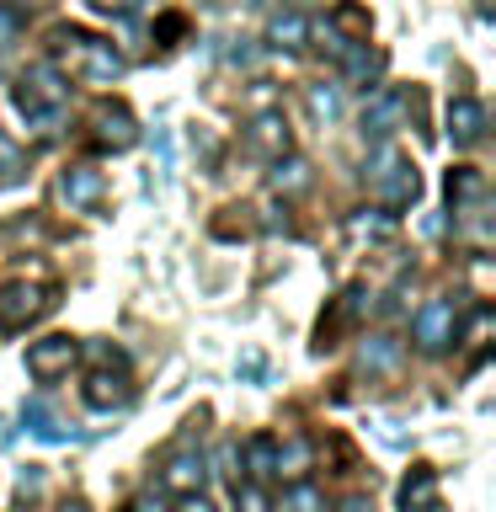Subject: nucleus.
Returning <instances> with one entry per match:
<instances>
[{"label": "nucleus", "instance_id": "nucleus-1", "mask_svg": "<svg viewBox=\"0 0 496 512\" xmlns=\"http://www.w3.org/2000/svg\"><path fill=\"white\" fill-rule=\"evenodd\" d=\"M363 171H368V182H374V192L390 208H406V203H416V192H422V176H416V166L400 160L395 144H379L374 160H368Z\"/></svg>", "mask_w": 496, "mask_h": 512}, {"label": "nucleus", "instance_id": "nucleus-2", "mask_svg": "<svg viewBox=\"0 0 496 512\" xmlns=\"http://www.w3.org/2000/svg\"><path fill=\"white\" fill-rule=\"evenodd\" d=\"M43 310H54V288L48 283H27V278H16L6 294H0V326L6 331H22L32 326Z\"/></svg>", "mask_w": 496, "mask_h": 512}, {"label": "nucleus", "instance_id": "nucleus-3", "mask_svg": "<svg viewBox=\"0 0 496 512\" xmlns=\"http://www.w3.org/2000/svg\"><path fill=\"white\" fill-rule=\"evenodd\" d=\"M411 336H416V347H422V352H443L459 336L454 299H427L422 310H416V320H411Z\"/></svg>", "mask_w": 496, "mask_h": 512}, {"label": "nucleus", "instance_id": "nucleus-4", "mask_svg": "<svg viewBox=\"0 0 496 512\" xmlns=\"http://www.w3.org/2000/svg\"><path fill=\"white\" fill-rule=\"evenodd\" d=\"M80 358V342L75 336H43V342L27 347V374L32 379H64Z\"/></svg>", "mask_w": 496, "mask_h": 512}, {"label": "nucleus", "instance_id": "nucleus-5", "mask_svg": "<svg viewBox=\"0 0 496 512\" xmlns=\"http://www.w3.org/2000/svg\"><path fill=\"white\" fill-rule=\"evenodd\" d=\"M80 395H86L91 411H123L134 400V384H128V374H112V368H91Z\"/></svg>", "mask_w": 496, "mask_h": 512}, {"label": "nucleus", "instance_id": "nucleus-6", "mask_svg": "<svg viewBox=\"0 0 496 512\" xmlns=\"http://www.w3.org/2000/svg\"><path fill=\"white\" fill-rule=\"evenodd\" d=\"M246 144H251L256 155H272V160L288 155V144H294V134H288V118H283V112H272V107H262V112L246 123Z\"/></svg>", "mask_w": 496, "mask_h": 512}, {"label": "nucleus", "instance_id": "nucleus-7", "mask_svg": "<svg viewBox=\"0 0 496 512\" xmlns=\"http://www.w3.org/2000/svg\"><path fill=\"white\" fill-rule=\"evenodd\" d=\"M448 139H454L459 150H470V144L486 139V102L454 96V102H448Z\"/></svg>", "mask_w": 496, "mask_h": 512}, {"label": "nucleus", "instance_id": "nucleus-8", "mask_svg": "<svg viewBox=\"0 0 496 512\" xmlns=\"http://www.w3.org/2000/svg\"><path fill=\"white\" fill-rule=\"evenodd\" d=\"M96 144L102 150H134L139 144V123L128 107H96Z\"/></svg>", "mask_w": 496, "mask_h": 512}, {"label": "nucleus", "instance_id": "nucleus-9", "mask_svg": "<svg viewBox=\"0 0 496 512\" xmlns=\"http://www.w3.org/2000/svg\"><path fill=\"white\" fill-rule=\"evenodd\" d=\"M203 480H208V464H203V454H171L166 459V470H160V486L166 491H176V496H192V491H203Z\"/></svg>", "mask_w": 496, "mask_h": 512}, {"label": "nucleus", "instance_id": "nucleus-10", "mask_svg": "<svg viewBox=\"0 0 496 512\" xmlns=\"http://www.w3.org/2000/svg\"><path fill=\"white\" fill-rule=\"evenodd\" d=\"M102 192H107V176L96 171V166H70V171L59 176V198L70 203V208H91Z\"/></svg>", "mask_w": 496, "mask_h": 512}, {"label": "nucleus", "instance_id": "nucleus-11", "mask_svg": "<svg viewBox=\"0 0 496 512\" xmlns=\"http://www.w3.org/2000/svg\"><path fill=\"white\" fill-rule=\"evenodd\" d=\"M427 502H438V470L432 464H411V475L400 480V512H416Z\"/></svg>", "mask_w": 496, "mask_h": 512}, {"label": "nucleus", "instance_id": "nucleus-12", "mask_svg": "<svg viewBox=\"0 0 496 512\" xmlns=\"http://www.w3.org/2000/svg\"><path fill=\"white\" fill-rule=\"evenodd\" d=\"M310 459H315L310 438H288L278 454H272V480H304L310 475Z\"/></svg>", "mask_w": 496, "mask_h": 512}, {"label": "nucleus", "instance_id": "nucleus-13", "mask_svg": "<svg viewBox=\"0 0 496 512\" xmlns=\"http://www.w3.org/2000/svg\"><path fill=\"white\" fill-rule=\"evenodd\" d=\"M363 310H368V294H363V288H347L342 304L331 310V320H320V347H336V331L352 326V320H358Z\"/></svg>", "mask_w": 496, "mask_h": 512}, {"label": "nucleus", "instance_id": "nucleus-14", "mask_svg": "<svg viewBox=\"0 0 496 512\" xmlns=\"http://www.w3.org/2000/svg\"><path fill=\"white\" fill-rule=\"evenodd\" d=\"M480 198H486V171H475V166H454V171H448V203H454V208H475Z\"/></svg>", "mask_w": 496, "mask_h": 512}, {"label": "nucleus", "instance_id": "nucleus-15", "mask_svg": "<svg viewBox=\"0 0 496 512\" xmlns=\"http://www.w3.org/2000/svg\"><path fill=\"white\" fill-rule=\"evenodd\" d=\"M267 43L272 48H304V43H310V22H304L299 11H278V16H272V27H267Z\"/></svg>", "mask_w": 496, "mask_h": 512}, {"label": "nucleus", "instance_id": "nucleus-16", "mask_svg": "<svg viewBox=\"0 0 496 512\" xmlns=\"http://www.w3.org/2000/svg\"><path fill=\"white\" fill-rule=\"evenodd\" d=\"M400 107H406V102H400L395 91H379L374 102L363 107V128H368V134H374V139H384V134H390V128H395V118H400Z\"/></svg>", "mask_w": 496, "mask_h": 512}, {"label": "nucleus", "instance_id": "nucleus-17", "mask_svg": "<svg viewBox=\"0 0 496 512\" xmlns=\"http://www.w3.org/2000/svg\"><path fill=\"white\" fill-rule=\"evenodd\" d=\"M22 422H27L32 438H43V443H64V438H70V432L54 422V411H48L43 400H27V406H22Z\"/></svg>", "mask_w": 496, "mask_h": 512}, {"label": "nucleus", "instance_id": "nucleus-18", "mask_svg": "<svg viewBox=\"0 0 496 512\" xmlns=\"http://www.w3.org/2000/svg\"><path fill=\"white\" fill-rule=\"evenodd\" d=\"M272 454H278V443H272L267 432H256V438L246 443V475L256 480V486H267V480H272Z\"/></svg>", "mask_w": 496, "mask_h": 512}, {"label": "nucleus", "instance_id": "nucleus-19", "mask_svg": "<svg viewBox=\"0 0 496 512\" xmlns=\"http://www.w3.org/2000/svg\"><path fill=\"white\" fill-rule=\"evenodd\" d=\"M358 368H363V374H384V368H395V336H368L363 352H358Z\"/></svg>", "mask_w": 496, "mask_h": 512}, {"label": "nucleus", "instance_id": "nucleus-20", "mask_svg": "<svg viewBox=\"0 0 496 512\" xmlns=\"http://www.w3.org/2000/svg\"><path fill=\"white\" fill-rule=\"evenodd\" d=\"M272 187H278V192H304V187H310V166L294 160V155H278V166H272Z\"/></svg>", "mask_w": 496, "mask_h": 512}, {"label": "nucleus", "instance_id": "nucleus-21", "mask_svg": "<svg viewBox=\"0 0 496 512\" xmlns=\"http://www.w3.org/2000/svg\"><path fill=\"white\" fill-rule=\"evenodd\" d=\"M331 32H347V38H358V43H368V11L363 6H331Z\"/></svg>", "mask_w": 496, "mask_h": 512}, {"label": "nucleus", "instance_id": "nucleus-22", "mask_svg": "<svg viewBox=\"0 0 496 512\" xmlns=\"http://www.w3.org/2000/svg\"><path fill=\"white\" fill-rule=\"evenodd\" d=\"M342 64H347V75L352 80H363V86H368V80H374L379 70H384V54H374V48H347V54H342Z\"/></svg>", "mask_w": 496, "mask_h": 512}, {"label": "nucleus", "instance_id": "nucleus-23", "mask_svg": "<svg viewBox=\"0 0 496 512\" xmlns=\"http://www.w3.org/2000/svg\"><path fill=\"white\" fill-rule=\"evenodd\" d=\"M352 235L358 240H390L395 235V214H358L352 219Z\"/></svg>", "mask_w": 496, "mask_h": 512}, {"label": "nucleus", "instance_id": "nucleus-24", "mask_svg": "<svg viewBox=\"0 0 496 512\" xmlns=\"http://www.w3.org/2000/svg\"><path fill=\"white\" fill-rule=\"evenodd\" d=\"M326 502H320V491L310 486V480H294L288 486V496H283V512H320Z\"/></svg>", "mask_w": 496, "mask_h": 512}, {"label": "nucleus", "instance_id": "nucleus-25", "mask_svg": "<svg viewBox=\"0 0 496 512\" xmlns=\"http://www.w3.org/2000/svg\"><path fill=\"white\" fill-rule=\"evenodd\" d=\"M235 512H272V496H267V486H256V480H246V486H235Z\"/></svg>", "mask_w": 496, "mask_h": 512}, {"label": "nucleus", "instance_id": "nucleus-26", "mask_svg": "<svg viewBox=\"0 0 496 512\" xmlns=\"http://www.w3.org/2000/svg\"><path fill=\"white\" fill-rule=\"evenodd\" d=\"M310 112H315L320 123H331L336 112H342V102H336V91H331V86H310Z\"/></svg>", "mask_w": 496, "mask_h": 512}, {"label": "nucleus", "instance_id": "nucleus-27", "mask_svg": "<svg viewBox=\"0 0 496 512\" xmlns=\"http://www.w3.org/2000/svg\"><path fill=\"white\" fill-rule=\"evenodd\" d=\"M486 331H491V304H480V310H475V320H470V331H464V342H486Z\"/></svg>", "mask_w": 496, "mask_h": 512}, {"label": "nucleus", "instance_id": "nucleus-28", "mask_svg": "<svg viewBox=\"0 0 496 512\" xmlns=\"http://www.w3.org/2000/svg\"><path fill=\"white\" fill-rule=\"evenodd\" d=\"M16 32H22V16H16L11 6H0V48H11Z\"/></svg>", "mask_w": 496, "mask_h": 512}, {"label": "nucleus", "instance_id": "nucleus-29", "mask_svg": "<svg viewBox=\"0 0 496 512\" xmlns=\"http://www.w3.org/2000/svg\"><path fill=\"white\" fill-rule=\"evenodd\" d=\"M246 230H251L246 219H240V224H235V219H214V235H219V240H235V235H246Z\"/></svg>", "mask_w": 496, "mask_h": 512}, {"label": "nucleus", "instance_id": "nucleus-30", "mask_svg": "<svg viewBox=\"0 0 496 512\" xmlns=\"http://www.w3.org/2000/svg\"><path fill=\"white\" fill-rule=\"evenodd\" d=\"M176 512H219L214 502H208V496L203 491H192V496H182V507H176Z\"/></svg>", "mask_w": 496, "mask_h": 512}, {"label": "nucleus", "instance_id": "nucleus-31", "mask_svg": "<svg viewBox=\"0 0 496 512\" xmlns=\"http://www.w3.org/2000/svg\"><path fill=\"white\" fill-rule=\"evenodd\" d=\"M91 6L107 11V16H128V11H134V0H91Z\"/></svg>", "mask_w": 496, "mask_h": 512}, {"label": "nucleus", "instance_id": "nucleus-32", "mask_svg": "<svg viewBox=\"0 0 496 512\" xmlns=\"http://www.w3.org/2000/svg\"><path fill=\"white\" fill-rule=\"evenodd\" d=\"M128 512H166V502H155V496H139V502L128 507Z\"/></svg>", "mask_w": 496, "mask_h": 512}, {"label": "nucleus", "instance_id": "nucleus-33", "mask_svg": "<svg viewBox=\"0 0 496 512\" xmlns=\"http://www.w3.org/2000/svg\"><path fill=\"white\" fill-rule=\"evenodd\" d=\"M16 160V150H11V139H0V166H11Z\"/></svg>", "mask_w": 496, "mask_h": 512}, {"label": "nucleus", "instance_id": "nucleus-34", "mask_svg": "<svg viewBox=\"0 0 496 512\" xmlns=\"http://www.w3.org/2000/svg\"><path fill=\"white\" fill-rule=\"evenodd\" d=\"M342 512H368V502H358V496H352V502H347Z\"/></svg>", "mask_w": 496, "mask_h": 512}, {"label": "nucleus", "instance_id": "nucleus-35", "mask_svg": "<svg viewBox=\"0 0 496 512\" xmlns=\"http://www.w3.org/2000/svg\"><path fill=\"white\" fill-rule=\"evenodd\" d=\"M416 512H443V502H427V507H416Z\"/></svg>", "mask_w": 496, "mask_h": 512}, {"label": "nucleus", "instance_id": "nucleus-36", "mask_svg": "<svg viewBox=\"0 0 496 512\" xmlns=\"http://www.w3.org/2000/svg\"><path fill=\"white\" fill-rule=\"evenodd\" d=\"M251 6H283V0H251Z\"/></svg>", "mask_w": 496, "mask_h": 512}]
</instances>
